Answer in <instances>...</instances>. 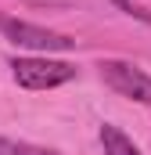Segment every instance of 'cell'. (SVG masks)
<instances>
[{
    "label": "cell",
    "mask_w": 151,
    "mask_h": 155,
    "mask_svg": "<svg viewBox=\"0 0 151 155\" xmlns=\"http://www.w3.org/2000/svg\"><path fill=\"white\" fill-rule=\"evenodd\" d=\"M0 155H54V152H47V148H36V144H25V141L0 137Z\"/></svg>",
    "instance_id": "obj_5"
},
{
    "label": "cell",
    "mask_w": 151,
    "mask_h": 155,
    "mask_svg": "<svg viewBox=\"0 0 151 155\" xmlns=\"http://www.w3.org/2000/svg\"><path fill=\"white\" fill-rule=\"evenodd\" d=\"M112 4H115V7H122L126 15H133V18H140V22H148V25H151V11H144L140 4H133V0H112Z\"/></svg>",
    "instance_id": "obj_6"
},
{
    "label": "cell",
    "mask_w": 151,
    "mask_h": 155,
    "mask_svg": "<svg viewBox=\"0 0 151 155\" xmlns=\"http://www.w3.org/2000/svg\"><path fill=\"white\" fill-rule=\"evenodd\" d=\"M101 79L112 87L115 94H122V97H130V101H140V105H151V76L144 69H137V65H130V61H101Z\"/></svg>",
    "instance_id": "obj_3"
},
{
    "label": "cell",
    "mask_w": 151,
    "mask_h": 155,
    "mask_svg": "<svg viewBox=\"0 0 151 155\" xmlns=\"http://www.w3.org/2000/svg\"><path fill=\"white\" fill-rule=\"evenodd\" d=\"M101 148H104V155H140L137 144H133L119 126H112V123L101 126Z\"/></svg>",
    "instance_id": "obj_4"
},
{
    "label": "cell",
    "mask_w": 151,
    "mask_h": 155,
    "mask_svg": "<svg viewBox=\"0 0 151 155\" xmlns=\"http://www.w3.org/2000/svg\"><path fill=\"white\" fill-rule=\"evenodd\" d=\"M0 33L25 47V51H40V54H54V51H72L76 40L65 36V33H54V29H43V25H33V22H22V18H11V15H0Z\"/></svg>",
    "instance_id": "obj_2"
},
{
    "label": "cell",
    "mask_w": 151,
    "mask_h": 155,
    "mask_svg": "<svg viewBox=\"0 0 151 155\" xmlns=\"http://www.w3.org/2000/svg\"><path fill=\"white\" fill-rule=\"evenodd\" d=\"M11 76L25 90H50V87H61V83L76 79V65L54 61V58H14Z\"/></svg>",
    "instance_id": "obj_1"
}]
</instances>
